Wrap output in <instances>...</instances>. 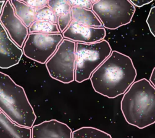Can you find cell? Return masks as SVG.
I'll use <instances>...</instances> for the list:
<instances>
[{
  "label": "cell",
  "mask_w": 155,
  "mask_h": 138,
  "mask_svg": "<svg viewBox=\"0 0 155 138\" xmlns=\"http://www.w3.org/2000/svg\"><path fill=\"white\" fill-rule=\"evenodd\" d=\"M137 75L131 58L114 50L93 72L90 79L97 93L115 99L126 93Z\"/></svg>",
  "instance_id": "obj_1"
},
{
  "label": "cell",
  "mask_w": 155,
  "mask_h": 138,
  "mask_svg": "<svg viewBox=\"0 0 155 138\" xmlns=\"http://www.w3.org/2000/svg\"><path fill=\"white\" fill-rule=\"evenodd\" d=\"M122 115L127 123L144 129L155 123V88L148 79L134 82L120 102Z\"/></svg>",
  "instance_id": "obj_2"
},
{
  "label": "cell",
  "mask_w": 155,
  "mask_h": 138,
  "mask_svg": "<svg viewBox=\"0 0 155 138\" xmlns=\"http://www.w3.org/2000/svg\"><path fill=\"white\" fill-rule=\"evenodd\" d=\"M0 110L12 121L32 128L37 119L24 89L0 71Z\"/></svg>",
  "instance_id": "obj_3"
},
{
  "label": "cell",
  "mask_w": 155,
  "mask_h": 138,
  "mask_svg": "<svg viewBox=\"0 0 155 138\" xmlns=\"http://www.w3.org/2000/svg\"><path fill=\"white\" fill-rule=\"evenodd\" d=\"M113 52L110 43L106 40L94 43H76L75 81L82 83L110 56Z\"/></svg>",
  "instance_id": "obj_4"
},
{
  "label": "cell",
  "mask_w": 155,
  "mask_h": 138,
  "mask_svg": "<svg viewBox=\"0 0 155 138\" xmlns=\"http://www.w3.org/2000/svg\"><path fill=\"white\" fill-rule=\"evenodd\" d=\"M91 10L104 29L116 30L131 22L136 9L130 0H98Z\"/></svg>",
  "instance_id": "obj_5"
},
{
  "label": "cell",
  "mask_w": 155,
  "mask_h": 138,
  "mask_svg": "<svg viewBox=\"0 0 155 138\" xmlns=\"http://www.w3.org/2000/svg\"><path fill=\"white\" fill-rule=\"evenodd\" d=\"M76 43L63 39L45 66L53 79L63 84L75 81Z\"/></svg>",
  "instance_id": "obj_6"
},
{
  "label": "cell",
  "mask_w": 155,
  "mask_h": 138,
  "mask_svg": "<svg viewBox=\"0 0 155 138\" xmlns=\"http://www.w3.org/2000/svg\"><path fill=\"white\" fill-rule=\"evenodd\" d=\"M63 39L61 34H29L22 49L23 54L35 62L46 64Z\"/></svg>",
  "instance_id": "obj_7"
},
{
  "label": "cell",
  "mask_w": 155,
  "mask_h": 138,
  "mask_svg": "<svg viewBox=\"0 0 155 138\" xmlns=\"http://www.w3.org/2000/svg\"><path fill=\"white\" fill-rule=\"evenodd\" d=\"M0 22L12 41L22 49L29 34L28 29L15 14L9 0L6 1L0 16Z\"/></svg>",
  "instance_id": "obj_8"
},
{
  "label": "cell",
  "mask_w": 155,
  "mask_h": 138,
  "mask_svg": "<svg viewBox=\"0 0 155 138\" xmlns=\"http://www.w3.org/2000/svg\"><path fill=\"white\" fill-rule=\"evenodd\" d=\"M63 38L77 43H94L104 40L106 35L104 27H92L72 21L62 33Z\"/></svg>",
  "instance_id": "obj_9"
},
{
  "label": "cell",
  "mask_w": 155,
  "mask_h": 138,
  "mask_svg": "<svg viewBox=\"0 0 155 138\" xmlns=\"http://www.w3.org/2000/svg\"><path fill=\"white\" fill-rule=\"evenodd\" d=\"M22 55V50L12 41L0 22V68L9 69L18 65Z\"/></svg>",
  "instance_id": "obj_10"
},
{
  "label": "cell",
  "mask_w": 155,
  "mask_h": 138,
  "mask_svg": "<svg viewBox=\"0 0 155 138\" xmlns=\"http://www.w3.org/2000/svg\"><path fill=\"white\" fill-rule=\"evenodd\" d=\"M31 129V138H72L71 128L57 119L45 121Z\"/></svg>",
  "instance_id": "obj_11"
},
{
  "label": "cell",
  "mask_w": 155,
  "mask_h": 138,
  "mask_svg": "<svg viewBox=\"0 0 155 138\" xmlns=\"http://www.w3.org/2000/svg\"><path fill=\"white\" fill-rule=\"evenodd\" d=\"M32 129L12 121L3 112L0 113V138H31Z\"/></svg>",
  "instance_id": "obj_12"
},
{
  "label": "cell",
  "mask_w": 155,
  "mask_h": 138,
  "mask_svg": "<svg viewBox=\"0 0 155 138\" xmlns=\"http://www.w3.org/2000/svg\"><path fill=\"white\" fill-rule=\"evenodd\" d=\"M72 21L92 27H103V25L92 10L71 7Z\"/></svg>",
  "instance_id": "obj_13"
},
{
  "label": "cell",
  "mask_w": 155,
  "mask_h": 138,
  "mask_svg": "<svg viewBox=\"0 0 155 138\" xmlns=\"http://www.w3.org/2000/svg\"><path fill=\"white\" fill-rule=\"evenodd\" d=\"M11 3L14 8L15 14L27 27L28 28L35 21L36 9L24 3L22 0H11Z\"/></svg>",
  "instance_id": "obj_14"
},
{
  "label": "cell",
  "mask_w": 155,
  "mask_h": 138,
  "mask_svg": "<svg viewBox=\"0 0 155 138\" xmlns=\"http://www.w3.org/2000/svg\"><path fill=\"white\" fill-rule=\"evenodd\" d=\"M28 32L43 34H61L57 24L50 22L35 21L28 28Z\"/></svg>",
  "instance_id": "obj_15"
},
{
  "label": "cell",
  "mask_w": 155,
  "mask_h": 138,
  "mask_svg": "<svg viewBox=\"0 0 155 138\" xmlns=\"http://www.w3.org/2000/svg\"><path fill=\"white\" fill-rule=\"evenodd\" d=\"M72 138H112L108 133L96 128L85 126L72 132Z\"/></svg>",
  "instance_id": "obj_16"
},
{
  "label": "cell",
  "mask_w": 155,
  "mask_h": 138,
  "mask_svg": "<svg viewBox=\"0 0 155 138\" xmlns=\"http://www.w3.org/2000/svg\"><path fill=\"white\" fill-rule=\"evenodd\" d=\"M47 6L55 13L57 18L71 12V6L67 0H48Z\"/></svg>",
  "instance_id": "obj_17"
},
{
  "label": "cell",
  "mask_w": 155,
  "mask_h": 138,
  "mask_svg": "<svg viewBox=\"0 0 155 138\" xmlns=\"http://www.w3.org/2000/svg\"><path fill=\"white\" fill-rule=\"evenodd\" d=\"M57 19L54 11L48 6L36 10L35 21H46L57 24Z\"/></svg>",
  "instance_id": "obj_18"
},
{
  "label": "cell",
  "mask_w": 155,
  "mask_h": 138,
  "mask_svg": "<svg viewBox=\"0 0 155 138\" xmlns=\"http://www.w3.org/2000/svg\"><path fill=\"white\" fill-rule=\"evenodd\" d=\"M72 22V16L71 12L62 15L58 17L57 19V25L59 27V29L61 32V34L64 32L65 30L69 26L70 24Z\"/></svg>",
  "instance_id": "obj_19"
},
{
  "label": "cell",
  "mask_w": 155,
  "mask_h": 138,
  "mask_svg": "<svg viewBox=\"0 0 155 138\" xmlns=\"http://www.w3.org/2000/svg\"><path fill=\"white\" fill-rule=\"evenodd\" d=\"M147 23L150 32L155 37V6L152 7L150 11Z\"/></svg>",
  "instance_id": "obj_20"
},
{
  "label": "cell",
  "mask_w": 155,
  "mask_h": 138,
  "mask_svg": "<svg viewBox=\"0 0 155 138\" xmlns=\"http://www.w3.org/2000/svg\"><path fill=\"white\" fill-rule=\"evenodd\" d=\"M68 3L72 6L84 8L91 10L92 3L91 0H69Z\"/></svg>",
  "instance_id": "obj_21"
},
{
  "label": "cell",
  "mask_w": 155,
  "mask_h": 138,
  "mask_svg": "<svg viewBox=\"0 0 155 138\" xmlns=\"http://www.w3.org/2000/svg\"><path fill=\"white\" fill-rule=\"evenodd\" d=\"M48 0H22V2L30 7L37 10L47 6Z\"/></svg>",
  "instance_id": "obj_22"
},
{
  "label": "cell",
  "mask_w": 155,
  "mask_h": 138,
  "mask_svg": "<svg viewBox=\"0 0 155 138\" xmlns=\"http://www.w3.org/2000/svg\"><path fill=\"white\" fill-rule=\"evenodd\" d=\"M130 2L135 7L140 8L152 3L153 1V0H137H137H130Z\"/></svg>",
  "instance_id": "obj_23"
},
{
  "label": "cell",
  "mask_w": 155,
  "mask_h": 138,
  "mask_svg": "<svg viewBox=\"0 0 155 138\" xmlns=\"http://www.w3.org/2000/svg\"><path fill=\"white\" fill-rule=\"evenodd\" d=\"M150 82L151 83V84L155 88V67L153 68L150 78Z\"/></svg>",
  "instance_id": "obj_24"
},
{
  "label": "cell",
  "mask_w": 155,
  "mask_h": 138,
  "mask_svg": "<svg viewBox=\"0 0 155 138\" xmlns=\"http://www.w3.org/2000/svg\"><path fill=\"white\" fill-rule=\"evenodd\" d=\"M5 3H6V1H0V16H1V14H2L3 8L5 6Z\"/></svg>",
  "instance_id": "obj_25"
},
{
  "label": "cell",
  "mask_w": 155,
  "mask_h": 138,
  "mask_svg": "<svg viewBox=\"0 0 155 138\" xmlns=\"http://www.w3.org/2000/svg\"><path fill=\"white\" fill-rule=\"evenodd\" d=\"M2 110H0V113H2Z\"/></svg>",
  "instance_id": "obj_26"
}]
</instances>
